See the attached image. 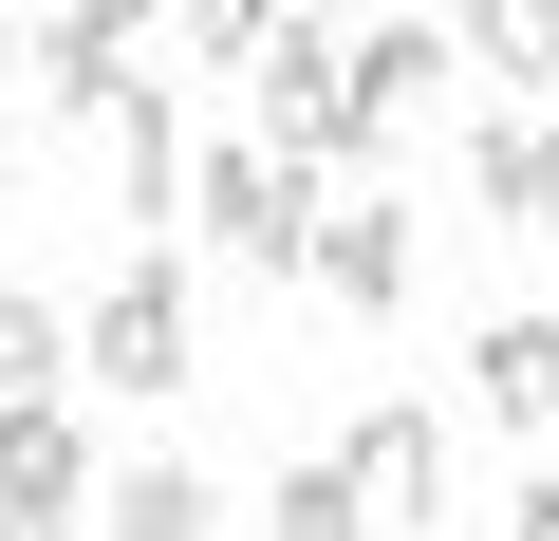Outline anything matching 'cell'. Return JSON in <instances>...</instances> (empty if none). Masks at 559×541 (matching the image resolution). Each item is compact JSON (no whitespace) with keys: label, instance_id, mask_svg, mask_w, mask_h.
<instances>
[{"label":"cell","instance_id":"6da1fadb","mask_svg":"<svg viewBox=\"0 0 559 541\" xmlns=\"http://www.w3.org/2000/svg\"><path fill=\"white\" fill-rule=\"evenodd\" d=\"M242 75H261V131H242V150H280L299 187H336V168H373V150H392V131H373V94H355V38H336V20H261V57H242Z\"/></svg>","mask_w":559,"mask_h":541},{"label":"cell","instance_id":"7a4b0ae2","mask_svg":"<svg viewBox=\"0 0 559 541\" xmlns=\"http://www.w3.org/2000/svg\"><path fill=\"white\" fill-rule=\"evenodd\" d=\"M75 374H112V392H187V374H205V299H187V261H168V243H131L112 281H94Z\"/></svg>","mask_w":559,"mask_h":541},{"label":"cell","instance_id":"3957f363","mask_svg":"<svg viewBox=\"0 0 559 541\" xmlns=\"http://www.w3.org/2000/svg\"><path fill=\"white\" fill-rule=\"evenodd\" d=\"M187 224L224 261H261V281H299V243H318V187L280 168V150H187Z\"/></svg>","mask_w":559,"mask_h":541},{"label":"cell","instance_id":"277c9868","mask_svg":"<svg viewBox=\"0 0 559 541\" xmlns=\"http://www.w3.org/2000/svg\"><path fill=\"white\" fill-rule=\"evenodd\" d=\"M318 467L355 485V522H429V541H448V411H429V392H392V411H355V430H336Z\"/></svg>","mask_w":559,"mask_h":541},{"label":"cell","instance_id":"5b68a950","mask_svg":"<svg viewBox=\"0 0 559 541\" xmlns=\"http://www.w3.org/2000/svg\"><path fill=\"white\" fill-rule=\"evenodd\" d=\"M411 261H429V243H411V205H392V187H318L299 281H318L336 318H411Z\"/></svg>","mask_w":559,"mask_h":541},{"label":"cell","instance_id":"8992f818","mask_svg":"<svg viewBox=\"0 0 559 541\" xmlns=\"http://www.w3.org/2000/svg\"><path fill=\"white\" fill-rule=\"evenodd\" d=\"M20 75L57 94V113H150L168 75H150V20H112V0H94V20H20Z\"/></svg>","mask_w":559,"mask_h":541},{"label":"cell","instance_id":"52a82bcc","mask_svg":"<svg viewBox=\"0 0 559 541\" xmlns=\"http://www.w3.org/2000/svg\"><path fill=\"white\" fill-rule=\"evenodd\" d=\"M94 522V448L75 411H0V541H75Z\"/></svg>","mask_w":559,"mask_h":541},{"label":"cell","instance_id":"ba28073f","mask_svg":"<svg viewBox=\"0 0 559 541\" xmlns=\"http://www.w3.org/2000/svg\"><path fill=\"white\" fill-rule=\"evenodd\" d=\"M94 541H224V485H205L187 448H150V467H94Z\"/></svg>","mask_w":559,"mask_h":541},{"label":"cell","instance_id":"9c48e42d","mask_svg":"<svg viewBox=\"0 0 559 541\" xmlns=\"http://www.w3.org/2000/svg\"><path fill=\"white\" fill-rule=\"evenodd\" d=\"M466 392H485L503 430H559V318H485V337H466Z\"/></svg>","mask_w":559,"mask_h":541},{"label":"cell","instance_id":"30bf717a","mask_svg":"<svg viewBox=\"0 0 559 541\" xmlns=\"http://www.w3.org/2000/svg\"><path fill=\"white\" fill-rule=\"evenodd\" d=\"M355 94H373V131H411V113L448 94V20H373V38H355Z\"/></svg>","mask_w":559,"mask_h":541},{"label":"cell","instance_id":"8fae6325","mask_svg":"<svg viewBox=\"0 0 559 541\" xmlns=\"http://www.w3.org/2000/svg\"><path fill=\"white\" fill-rule=\"evenodd\" d=\"M466 187H485L503 224H559V113H503V131L466 150Z\"/></svg>","mask_w":559,"mask_h":541},{"label":"cell","instance_id":"7c38bea8","mask_svg":"<svg viewBox=\"0 0 559 541\" xmlns=\"http://www.w3.org/2000/svg\"><path fill=\"white\" fill-rule=\"evenodd\" d=\"M57 392H75V318L0 281V411H57Z\"/></svg>","mask_w":559,"mask_h":541},{"label":"cell","instance_id":"4fadbf2b","mask_svg":"<svg viewBox=\"0 0 559 541\" xmlns=\"http://www.w3.org/2000/svg\"><path fill=\"white\" fill-rule=\"evenodd\" d=\"M112 187H131V224H187V131H168V94L112 113Z\"/></svg>","mask_w":559,"mask_h":541},{"label":"cell","instance_id":"5bb4252c","mask_svg":"<svg viewBox=\"0 0 559 541\" xmlns=\"http://www.w3.org/2000/svg\"><path fill=\"white\" fill-rule=\"evenodd\" d=\"M261 541H373V522H355V485H336V467H280V504H261Z\"/></svg>","mask_w":559,"mask_h":541},{"label":"cell","instance_id":"9a60e30c","mask_svg":"<svg viewBox=\"0 0 559 541\" xmlns=\"http://www.w3.org/2000/svg\"><path fill=\"white\" fill-rule=\"evenodd\" d=\"M466 57H485V75H559V20H540V0H485Z\"/></svg>","mask_w":559,"mask_h":541},{"label":"cell","instance_id":"2e32d148","mask_svg":"<svg viewBox=\"0 0 559 541\" xmlns=\"http://www.w3.org/2000/svg\"><path fill=\"white\" fill-rule=\"evenodd\" d=\"M503 541H559V485H522V504H503Z\"/></svg>","mask_w":559,"mask_h":541},{"label":"cell","instance_id":"e0dca14e","mask_svg":"<svg viewBox=\"0 0 559 541\" xmlns=\"http://www.w3.org/2000/svg\"><path fill=\"white\" fill-rule=\"evenodd\" d=\"M0 75H20V20H0Z\"/></svg>","mask_w":559,"mask_h":541}]
</instances>
